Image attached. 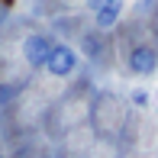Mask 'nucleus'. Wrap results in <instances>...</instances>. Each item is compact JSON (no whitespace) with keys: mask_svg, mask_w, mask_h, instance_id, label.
Masks as SVG:
<instances>
[{"mask_svg":"<svg viewBox=\"0 0 158 158\" xmlns=\"http://www.w3.org/2000/svg\"><path fill=\"white\" fill-rule=\"evenodd\" d=\"M158 68V55L155 48L148 45H135L132 52H129V71H135V74H152Z\"/></svg>","mask_w":158,"mask_h":158,"instance_id":"nucleus-3","label":"nucleus"},{"mask_svg":"<svg viewBox=\"0 0 158 158\" xmlns=\"http://www.w3.org/2000/svg\"><path fill=\"white\" fill-rule=\"evenodd\" d=\"M52 45H55V42L48 39V35H42V32L26 35V39H23V58H26V64H29V68H45Z\"/></svg>","mask_w":158,"mask_h":158,"instance_id":"nucleus-1","label":"nucleus"},{"mask_svg":"<svg viewBox=\"0 0 158 158\" xmlns=\"http://www.w3.org/2000/svg\"><path fill=\"white\" fill-rule=\"evenodd\" d=\"M119 13H123V0H103V3L94 10V23H97V29H110V26L119 19Z\"/></svg>","mask_w":158,"mask_h":158,"instance_id":"nucleus-4","label":"nucleus"},{"mask_svg":"<svg viewBox=\"0 0 158 158\" xmlns=\"http://www.w3.org/2000/svg\"><path fill=\"white\" fill-rule=\"evenodd\" d=\"M132 103L135 106H145L148 103V94H145V90H132Z\"/></svg>","mask_w":158,"mask_h":158,"instance_id":"nucleus-5","label":"nucleus"},{"mask_svg":"<svg viewBox=\"0 0 158 158\" xmlns=\"http://www.w3.org/2000/svg\"><path fill=\"white\" fill-rule=\"evenodd\" d=\"M77 68V52L71 45H52L48 52V61H45V71L52 77H68L71 71Z\"/></svg>","mask_w":158,"mask_h":158,"instance_id":"nucleus-2","label":"nucleus"}]
</instances>
